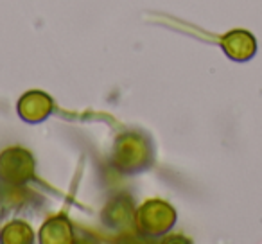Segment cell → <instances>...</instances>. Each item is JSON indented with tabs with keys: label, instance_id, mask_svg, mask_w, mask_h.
I'll use <instances>...</instances> for the list:
<instances>
[{
	"label": "cell",
	"instance_id": "obj_4",
	"mask_svg": "<svg viewBox=\"0 0 262 244\" xmlns=\"http://www.w3.org/2000/svg\"><path fill=\"white\" fill-rule=\"evenodd\" d=\"M52 99L45 92L33 90L18 101V113L26 122H41L52 112Z\"/></svg>",
	"mask_w": 262,
	"mask_h": 244
},
{
	"label": "cell",
	"instance_id": "obj_6",
	"mask_svg": "<svg viewBox=\"0 0 262 244\" xmlns=\"http://www.w3.org/2000/svg\"><path fill=\"white\" fill-rule=\"evenodd\" d=\"M0 240L4 244H29L33 242V230L22 221H13L8 225L2 233H0Z\"/></svg>",
	"mask_w": 262,
	"mask_h": 244
},
{
	"label": "cell",
	"instance_id": "obj_1",
	"mask_svg": "<svg viewBox=\"0 0 262 244\" xmlns=\"http://www.w3.org/2000/svg\"><path fill=\"white\" fill-rule=\"evenodd\" d=\"M34 176V160L29 151L22 147H9L0 153V178L13 185L33 180Z\"/></svg>",
	"mask_w": 262,
	"mask_h": 244
},
{
	"label": "cell",
	"instance_id": "obj_3",
	"mask_svg": "<svg viewBox=\"0 0 262 244\" xmlns=\"http://www.w3.org/2000/svg\"><path fill=\"white\" fill-rule=\"evenodd\" d=\"M221 49L233 61H250L257 54V41L250 31L235 29L221 38Z\"/></svg>",
	"mask_w": 262,
	"mask_h": 244
},
{
	"label": "cell",
	"instance_id": "obj_2",
	"mask_svg": "<svg viewBox=\"0 0 262 244\" xmlns=\"http://www.w3.org/2000/svg\"><path fill=\"white\" fill-rule=\"evenodd\" d=\"M176 212L169 203L151 199L139 210V226L147 235H164L174 226Z\"/></svg>",
	"mask_w": 262,
	"mask_h": 244
},
{
	"label": "cell",
	"instance_id": "obj_5",
	"mask_svg": "<svg viewBox=\"0 0 262 244\" xmlns=\"http://www.w3.org/2000/svg\"><path fill=\"white\" fill-rule=\"evenodd\" d=\"M72 239L74 237H72L70 223L63 215L47 221L40 232V240L47 244H67V242H72Z\"/></svg>",
	"mask_w": 262,
	"mask_h": 244
}]
</instances>
